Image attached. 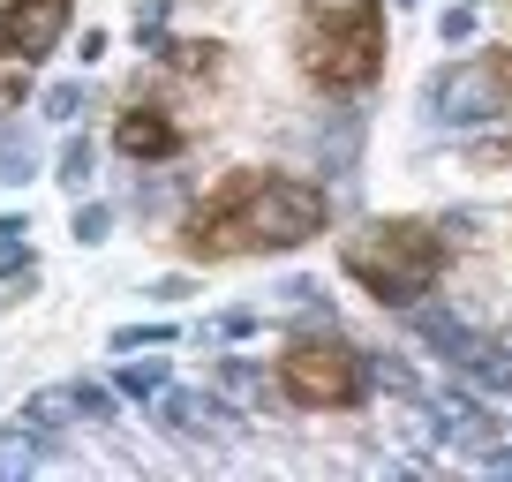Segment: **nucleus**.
<instances>
[{"label": "nucleus", "mask_w": 512, "mask_h": 482, "mask_svg": "<svg viewBox=\"0 0 512 482\" xmlns=\"http://www.w3.org/2000/svg\"><path fill=\"white\" fill-rule=\"evenodd\" d=\"M332 196L317 181L294 174H226L204 204L189 211V257L219 264V257H264V249H302L324 234Z\"/></svg>", "instance_id": "nucleus-1"}, {"label": "nucleus", "mask_w": 512, "mask_h": 482, "mask_svg": "<svg viewBox=\"0 0 512 482\" xmlns=\"http://www.w3.org/2000/svg\"><path fill=\"white\" fill-rule=\"evenodd\" d=\"M294 61L324 98H362L384 76V8L377 0H309Z\"/></svg>", "instance_id": "nucleus-2"}, {"label": "nucleus", "mask_w": 512, "mask_h": 482, "mask_svg": "<svg viewBox=\"0 0 512 482\" xmlns=\"http://www.w3.org/2000/svg\"><path fill=\"white\" fill-rule=\"evenodd\" d=\"M339 264H347V279L369 294V302L415 309L422 294L437 287V272H445V241H437V226H422V219H369L362 234L339 241Z\"/></svg>", "instance_id": "nucleus-3"}, {"label": "nucleus", "mask_w": 512, "mask_h": 482, "mask_svg": "<svg viewBox=\"0 0 512 482\" xmlns=\"http://www.w3.org/2000/svg\"><path fill=\"white\" fill-rule=\"evenodd\" d=\"M369 354H354L347 339L332 332H309V339H287V354H279V400L294 407H354L369 392Z\"/></svg>", "instance_id": "nucleus-4"}, {"label": "nucleus", "mask_w": 512, "mask_h": 482, "mask_svg": "<svg viewBox=\"0 0 512 482\" xmlns=\"http://www.w3.org/2000/svg\"><path fill=\"white\" fill-rule=\"evenodd\" d=\"M76 0H0V61H46L68 38Z\"/></svg>", "instance_id": "nucleus-5"}, {"label": "nucleus", "mask_w": 512, "mask_h": 482, "mask_svg": "<svg viewBox=\"0 0 512 482\" xmlns=\"http://www.w3.org/2000/svg\"><path fill=\"white\" fill-rule=\"evenodd\" d=\"M422 106H430V121H490V113H505L512 98H505V83H497V68H445V76L422 91Z\"/></svg>", "instance_id": "nucleus-6"}, {"label": "nucleus", "mask_w": 512, "mask_h": 482, "mask_svg": "<svg viewBox=\"0 0 512 482\" xmlns=\"http://www.w3.org/2000/svg\"><path fill=\"white\" fill-rule=\"evenodd\" d=\"M234 422H241V415H226V407H219V400H204V392H181V385H166V392H159V430H166V437L219 445Z\"/></svg>", "instance_id": "nucleus-7"}, {"label": "nucleus", "mask_w": 512, "mask_h": 482, "mask_svg": "<svg viewBox=\"0 0 512 482\" xmlns=\"http://www.w3.org/2000/svg\"><path fill=\"white\" fill-rule=\"evenodd\" d=\"M113 151H121V159H174L181 151V129L174 121H166V113H151V106H128L121 121H113Z\"/></svg>", "instance_id": "nucleus-8"}, {"label": "nucleus", "mask_w": 512, "mask_h": 482, "mask_svg": "<svg viewBox=\"0 0 512 482\" xmlns=\"http://www.w3.org/2000/svg\"><path fill=\"white\" fill-rule=\"evenodd\" d=\"M38 460H46V430H31V422H23V430H0V482H23Z\"/></svg>", "instance_id": "nucleus-9"}, {"label": "nucleus", "mask_w": 512, "mask_h": 482, "mask_svg": "<svg viewBox=\"0 0 512 482\" xmlns=\"http://www.w3.org/2000/svg\"><path fill=\"white\" fill-rule=\"evenodd\" d=\"M166 385H174V362H128V370H113V392H128V400H159Z\"/></svg>", "instance_id": "nucleus-10"}, {"label": "nucleus", "mask_w": 512, "mask_h": 482, "mask_svg": "<svg viewBox=\"0 0 512 482\" xmlns=\"http://www.w3.org/2000/svg\"><path fill=\"white\" fill-rule=\"evenodd\" d=\"M354 159H362V121H347V113H339V121H332V129H324V174H347V166Z\"/></svg>", "instance_id": "nucleus-11"}, {"label": "nucleus", "mask_w": 512, "mask_h": 482, "mask_svg": "<svg viewBox=\"0 0 512 482\" xmlns=\"http://www.w3.org/2000/svg\"><path fill=\"white\" fill-rule=\"evenodd\" d=\"M219 385L234 392L241 407H264V400H272V377L256 370V362H234V354H226V362H219Z\"/></svg>", "instance_id": "nucleus-12"}, {"label": "nucleus", "mask_w": 512, "mask_h": 482, "mask_svg": "<svg viewBox=\"0 0 512 482\" xmlns=\"http://www.w3.org/2000/svg\"><path fill=\"white\" fill-rule=\"evenodd\" d=\"M31 174H38V136L0 129V181H31Z\"/></svg>", "instance_id": "nucleus-13"}, {"label": "nucleus", "mask_w": 512, "mask_h": 482, "mask_svg": "<svg viewBox=\"0 0 512 482\" xmlns=\"http://www.w3.org/2000/svg\"><path fill=\"white\" fill-rule=\"evenodd\" d=\"M166 324H128V332H113V354H151V347H166Z\"/></svg>", "instance_id": "nucleus-14"}, {"label": "nucleus", "mask_w": 512, "mask_h": 482, "mask_svg": "<svg viewBox=\"0 0 512 482\" xmlns=\"http://www.w3.org/2000/svg\"><path fill=\"white\" fill-rule=\"evenodd\" d=\"M76 415V400H68V392H38L31 407H23V422H31V430H46V422H68Z\"/></svg>", "instance_id": "nucleus-15"}, {"label": "nucleus", "mask_w": 512, "mask_h": 482, "mask_svg": "<svg viewBox=\"0 0 512 482\" xmlns=\"http://www.w3.org/2000/svg\"><path fill=\"white\" fill-rule=\"evenodd\" d=\"M53 174H61V189H83V181H91V144H61V166H53Z\"/></svg>", "instance_id": "nucleus-16"}, {"label": "nucleus", "mask_w": 512, "mask_h": 482, "mask_svg": "<svg viewBox=\"0 0 512 482\" xmlns=\"http://www.w3.org/2000/svg\"><path fill=\"white\" fill-rule=\"evenodd\" d=\"M68 400H76V415H83V422H113V400H106L98 385H68Z\"/></svg>", "instance_id": "nucleus-17"}, {"label": "nucleus", "mask_w": 512, "mask_h": 482, "mask_svg": "<svg viewBox=\"0 0 512 482\" xmlns=\"http://www.w3.org/2000/svg\"><path fill=\"white\" fill-rule=\"evenodd\" d=\"M437 31H445V46H467V38H475V8H445Z\"/></svg>", "instance_id": "nucleus-18"}, {"label": "nucleus", "mask_w": 512, "mask_h": 482, "mask_svg": "<svg viewBox=\"0 0 512 482\" xmlns=\"http://www.w3.org/2000/svg\"><path fill=\"white\" fill-rule=\"evenodd\" d=\"M106 226H113L106 204H83V211H76V241H106Z\"/></svg>", "instance_id": "nucleus-19"}, {"label": "nucleus", "mask_w": 512, "mask_h": 482, "mask_svg": "<svg viewBox=\"0 0 512 482\" xmlns=\"http://www.w3.org/2000/svg\"><path fill=\"white\" fill-rule=\"evenodd\" d=\"M76 106H83V91H76V83H53V91H46V121H68Z\"/></svg>", "instance_id": "nucleus-20"}, {"label": "nucleus", "mask_w": 512, "mask_h": 482, "mask_svg": "<svg viewBox=\"0 0 512 482\" xmlns=\"http://www.w3.org/2000/svg\"><path fill=\"white\" fill-rule=\"evenodd\" d=\"M23 264H31V249H23L16 234H0V279H8V272H23Z\"/></svg>", "instance_id": "nucleus-21"}, {"label": "nucleus", "mask_w": 512, "mask_h": 482, "mask_svg": "<svg viewBox=\"0 0 512 482\" xmlns=\"http://www.w3.org/2000/svg\"><path fill=\"white\" fill-rule=\"evenodd\" d=\"M249 324H256V317H241V309H234V317H211L204 332H211V339H249Z\"/></svg>", "instance_id": "nucleus-22"}, {"label": "nucleus", "mask_w": 512, "mask_h": 482, "mask_svg": "<svg viewBox=\"0 0 512 482\" xmlns=\"http://www.w3.org/2000/svg\"><path fill=\"white\" fill-rule=\"evenodd\" d=\"M490 68H497V83H505V98H512V53H490Z\"/></svg>", "instance_id": "nucleus-23"}, {"label": "nucleus", "mask_w": 512, "mask_h": 482, "mask_svg": "<svg viewBox=\"0 0 512 482\" xmlns=\"http://www.w3.org/2000/svg\"><path fill=\"white\" fill-rule=\"evenodd\" d=\"M400 8H415V0H400Z\"/></svg>", "instance_id": "nucleus-24"}]
</instances>
